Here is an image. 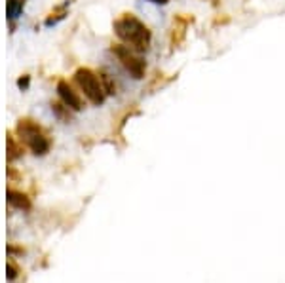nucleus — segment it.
<instances>
[{
  "label": "nucleus",
  "mask_w": 285,
  "mask_h": 283,
  "mask_svg": "<svg viewBox=\"0 0 285 283\" xmlns=\"http://www.w3.org/2000/svg\"><path fill=\"white\" fill-rule=\"evenodd\" d=\"M19 156H21V146L16 142V139L12 135H8V158L10 160H16Z\"/></svg>",
  "instance_id": "nucleus-11"
},
{
  "label": "nucleus",
  "mask_w": 285,
  "mask_h": 283,
  "mask_svg": "<svg viewBox=\"0 0 285 283\" xmlns=\"http://www.w3.org/2000/svg\"><path fill=\"white\" fill-rule=\"evenodd\" d=\"M52 110H54L57 118H61V120H68V118H70V108H68L63 101H61V103H52Z\"/></svg>",
  "instance_id": "nucleus-9"
},
{
  "label": "nucleus",
  "mask_w": 285,
  "mask_h": 283,
  "mask_svg": "<svg viewBox=\"0 0 285 283\" xmlns=\"http://www.w3.org/2000/svg\"><path fill=\"white\" fill-rule=\"evenodd\" d=\"M21 8H23V0H8L6 2V14H8V19H16L21 14Z\"/></svg>",
  "instance_id": "nucleus-8"
},
{
  "label": "nucleus",
  "mask_w": 285,
  "mask_h": 283,
  "mask_svg": "<svg viewBox=\"0 0 285 283\" xmlns=\"http://www.w3.org/2000/svg\"><path fill=\"white\" fill-rule=\"evenodd\" d=\"M150 2H154V4H162V6H164V4H168L170 0H150Z\"/></svg>",
  "instance_id": "nucleus-13"
},
{
  "label": "nucleus",
  "mask_w": 285,
  "mask_h": 283,
  "mask_svg": "<svg viewBox=\"0 0 285 283\" xmlns=\"http://www.w3.org/2000/svg\"><path fill=\"white\" fill-rule=\"evenodd\" d=\"M74 82L88 101H92L94 104L104 103L106 92H104L103 84H101V80L97 78V74L92 72L90 68H78L74 72Z\"/></svg>",
  "instance_id": "nucleus-3"
},
{
  "label": "nucleus",
  "mask_w": 285,
  "mask_h": 283,
  "mask_svg": "<svg viewBox=\"0 0 285 283\" xmlns=\"http://www.w3.org/2000/svg\"><path fill=\"white\" fill-rule=\"evenodd\" d=\"M99 80H101V84H103L106 95H114V94H116V84H114V80L110 78V74H108V72L101 70V72H99Z\"/></svg>",
  "instance_id": "nucleus-7"
},
{
  "label": "nucleus",
  "mask_w": 285,
  "mask_h": 283,
  "mask_svg": "<svg viewBox=\"0 0 285 283\" xmlns=\"http://www.w3.org/2000/svg\"><path fill=\"white\" fill-rule=\"evenodd\" d=\"M8 202L14 206V208H19V209H28V200L27 196H23V194H19L16 190H8Z\"/></svg>",
  "instance_id": "nucleus-6"
},
{
  "label": "nucleus",
  "mask_w": 285,
  "mask_h": 283,
  "mask_svg": "<svg viewBox=\"0 0 285 283\" xmlns=\"http://www.w3.org/2000/svg\"><path fill=\"white\" fill-rule=\"evenodd\" d=\"M57 95H59V99H61L70 110H82V108H84L82 97L78 95V92H74V88L68 84L66 80H59V82H57Z\"/></svg>",
  "instance_id": "nucleus-5"
},
{
  "label": "nucleus",
  "mask_w": 285,
  "mask_h": 283,
  "mask_svg": "<svg viewBox=\"0 0 285 283\" xmlns=\"http://www.w3.org/2000/svg\"><path fill=\"white\" fill-rule=\"evenodd\" d=\"M114 32L122 40L126 46H130L135 52H146L150 46V30L139 18L133 14H122L114 21Z\"/></svg>",
  "instance_id": "nucleus-1"
},
{
  "label": "nucleus",
  "mask_w": 285,
  "mask_h": 283,
  "mask_svg": "<svg viewBox=\"0 0 285 283\" xmlns=\"http://www.w3.org/2000/svg\"><path fill=\"white\" fill-rule=\"evenodd\" d=\"M112 54L116 56V59L120 61V65L135 78V80H141L144 78V70H146V63L142 57L137 56V52L132 50L126 44H114Z\"/></svg>",
  "instance_id": "nucleus-4"
},
{
  "label": "nucleus",
  "mask_w": 285,
  "mask_h": 283,
  "mask_svg": "<svg viewBox=\"0 0 285 283\" xmlns=\"http://www.w3.org/2000/svg\"><path fill=\"white\" fill-rule=\"evenodd\" d=\"M28 80H30L28 76H21V78L18 80V88H19V90H27V88H28Z\"/></svg>",
  "instance_id": "nucleus-12"
},
{
  "label": "nucleus",
  "mask_w": 285,
  "mask_h": 283,
  "mask_svg": "<svg viewBox=\"0 0 285 283\" xmlns=\"http://www.w3.org/2000/svg\"><path fill=\"white\" fill-rule=\"evenodd\" d=\"M18 133H19V139L32 150V154L42 156V154H46V152L50 150V139H48V135L44 133V130H42L36 122H32L30 118L19 120Z\"/></svg>",
  "instance_id": "nucleus-2"
},
{
  "label": "nucleus",
  "mask_w": 285,
  "mask_h": 283,
  "mask_svg": "<svg viewBox=\"0 0 285 283\" xmlns=\"http://www.w3.org/2000/svg\"><path fill=\"white\" fill-rule=\"evenodd\" d=\"M65 16H66V4H63V6H59L56 12H52V14H50V18L46 19V25L48 27H52V25H56L59 19L65 18Z\"/></svg>",
  "instance_id": "nucleus-10"
}]
</instances>
